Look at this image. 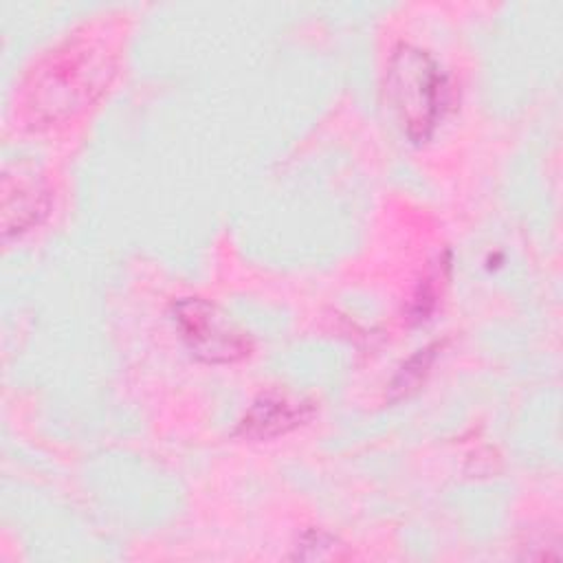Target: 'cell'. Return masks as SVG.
<instances>
[{"mask_svg": "<svg viewBox=\"0 0 563 563\" xmlns=\"http://www.w3.org/2000/svg\"><path fill=\"white\" fill-rule=\"evenodd\" d=\"M387 101L416 143L427 141L451 101V86L440 64L420 46L398 44L385 73Z\"/></svg>", "mask_w": 563, "mask_h": 563, "instance_id": "1", "label": "cell"}, {"mask_svg": "<svg viewBox=\"0 0 563 563\" xmlns=\"http://www.w3.org/2000/svg\"><path fill=\"white\" fill-rule=\"evenodd\" d=\"M112 73L108 55L92 44L75 42L55 51L29 81V108L42 121H55L73 114L92 92L108 84Z\"/></svg>", "mask_w": 563, "mask_h": 563, "instance_id": "2", "label": "cell"}, {"mask_svg": "<svg viewBox=\"0 0 563 563\" xmlns=\"http://www.w3.org/2000/svg\"><path fill=\"white\" fill-rule=\"evenodd\" d=\"M172 317L187 350L205 363H235L251 354V339L211 301L183 297L172 303Z\"/></svg>", "mask_w": 563, "mask_h": 563, "instance_id": "3", "label": "cell"}, {"mask_svg": "<svg viewBox=\"0 0 563 563\" xmlns=\"http://www.w3.org/2000/svg\"><path fill=\"white\" fill-rule=\"evenodd\" d=\"M314 416V402L303 396L288 391H264L260 394L238 422L235 433L262 442L279 438Z\"/></svg>", "mask_w": 563, "mask_h": 563, "instance_id": "4", "label": "cell"}, {"mask_svg": "<svg viewBox=\"0 0 563 563\" xmlns=\"http://www.w3.org/2000/svg\"><path fill=\"white\" fill-rule=\"evenodd\" d=\"M4 191L15 194V200L13 198H4V202H2V222H7L15 213V218L4 227V235H9L11 231L20 233V231L29 229L48 209V194L33 178H22L20 176L15 187L11 189L9 185H4Z\"/></svg>", "mask_w": 563, "mask_h": 563, "instance_id": "5", "label": "cell"}, {"mask_svg": "<svg viewBox=\"0 0 563 563\" xmlns=\"http://www.w3.org/2000/svg\"><path fill=\"white\" fill-rule=\"evenodd\" d=\"M435 350H438V345H429V347H424V350H418V352L396 372V376L391 378V383H389V387H387L389 400H398V398L411 394V391L422 383V378L427 376V372H429V367H431V363H433V358H435Z\"/></svg>", "mask_w": 563, "mask_h": 563, "instance_id": "6", "label": "cell"}, {"mask_svg": "<svg viewBox=\"0 0 563 563\" xmlns=\"http://www.w3.org/2000/svg\"><path fill=\"white\" fill-rule=\"evenodd\" d=\"M301 554H306V559H330V556H339L336 554V541L334 537H330L323 530H308L297 545V554L301 559Z\"/></svg>", "mask_w": 563, "mask_h": 563, "instance_id": "7", "label": "cell"}, {"mask_svg": "<svg viewBox=\"0 0 563 563\" xmlns=\"http://www.w3.org/2000/svg\"><path fill=\"white\" fill-rule=\"evenodd\" d=\"M438 282H440V275L433 273L431 277H427L418 286V290H416V295L411 299V314H413V319L420 321V319H424L433 310L438 292H440V284Z\"/></svg>", "mask_w": 563, "mask_h": 563, "instance_id": "8", "label": "cell"}]
</instances>
